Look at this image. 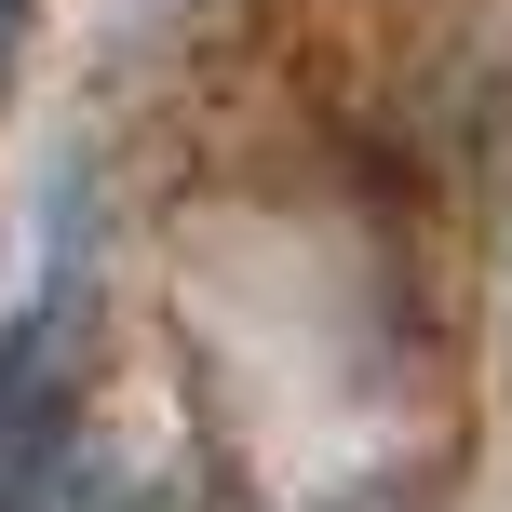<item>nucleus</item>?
Here are the masks:
<instances>
[{
    "label": "nucleus",
    "mask_w": 512,
    "mask_h": 512,
    "mask_svg": "<svg viewBox=\"0 0 512 512\" xmlns=\"http://www.w3.org/2000/svg\"><path fill=\"white\" fill-rule=\"evenodd\" d=\"M81 337H95V283L54 270L41 297L0 324V472L54 459V432L81 418Z\"/></svg>",
    "instance_id": "nucleus-1"
},
{
    "label": "nucleus",
    "mask_w": 512,
    "mask_h": 512,
    "mask_svg": "<svg viewBox=\"0 0 512 512\" xmlns=\"http://www.w3.org/2000/svg\"><path fill=\"white\" fill-rule=\"evenodd\" d=\"M14 41H27V0H0V81H14Z\"/></svg>",
    "instance_id": "nucleus-2"
}]
</instances>
